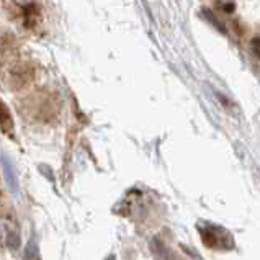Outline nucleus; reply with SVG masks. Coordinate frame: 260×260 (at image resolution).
<instances>
[{
	"label": "nucleus",
	"mask_w": 260,
	"mask_h": 260,
	"mask_svg": "<svg viewBox=\"0 0 260 260\" xmlns=\"http://www.w3.org/2000/svg\"><path fill=\"white\" fill-rule=\"evenodd\" d=\"M17 4H20V5H23V7H29L33 4V0H15Z\"/></svg>",
	"instance_id": "obj_6"
},
{
	"label": "nucleus",
	"mask_w": 260,
	"mask_h": 260,
	"mask_svg": "<svg viewBox=\"0 0 260 260\" xmlns=\"http://www.w3.org/2000/svg\"><path fill=\"white\" fill-rule=\"evenodd\" d=\"M252 48H254V53L260 57V38L252 43Z\"/></svg>",
	"instance_id": "obj_5"
},
{
	"label": "nucleus",
	"mask_w": 260,
	"mask_h": 260,
	"mask_svg": "<svg viewBox=\"0 0 260 260\" xmlns=\"http://www.w3.org/2000/svg\"><path fill=\"white\" fill-rule=\"evenodd\" d=\"M107 260H116V258H115V255H111V257H108Z\"/></svg>",
	"instance_id": "obj_7"
},
{
	"label": "nucleus",
	"mask_w": 260,
	"mask_h": 260,
	"mask_svg": "<svg viewBox=\"0 0 260 260\" xmlns=\"http://www.w3.org/2000/svg\"><path fill=\"white\" fill-rule=\"evenodd\" d=\"M0 128L5 133V135H10L13 131V120L9 108L5 107V103L0 100Z\"/></svg>",
	"instance_id": "obj_4"
},
{
	"label": "nucleus",
	"mask_w": 260,
	"mask_h": 260,
	"mask_svg": "<svg viewBox=\"0 0 260 260\" xmlns=\"http://www.w3.org/2000/svg\"><path fill=\"white\" fill-rule=\"evenodd\" d=\"M0 242L12 250L20 247V229L15 224V221L9 218L0 219Z\"/></svg>",
	"instance_id": "obj_2"
},
{
	"label": "nucleus",
	"mask_w": 260,
	"mask_h": 260,
	"mask_svg": "<svg viewBox=\"0 0 260 260\" xmlns=\"http://www.w3.org/2000/svg\"><path fill=\"white\" fill-rule=\"evenodd\" d=\"M0 164H2V170H4V177H5V182H7V187L10 188V191L13 195H18L20 191V182H18V174L15 170V166L12 164V160L9 157L2 155L0 159Z\"/></svg>",
	"instance_id": "obj_3"
},
{
	"label": "nucleus",
	"mask_w": 260,
	"mask_h": 260,
	"mask_svg": "<svg viewBox=\"0 0 260 260\" xmlns=\"http://www.w3.org/2000/svg\"><path fill=\"white\" fill-rule=\"evenodd\" d=\"M200 233H202V239L208 247H213V249L233 247V237L224 228L208 224V226L200 228Z\"/></svg>",
	"instance_id": "obj_1"
}]
</instances>
